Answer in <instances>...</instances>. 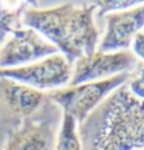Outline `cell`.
Instances as JSON below:
<instances>
[{
	"label": "cell",
	"mask_w": 144,
	"mask_h": 150,
	"mask_svg": "<svg viewBox=\"0 0 144 150\" xmlns=\"http://www.w3.org/2000/svg\"><path fill=\"white\" fill-rule=\"evenodd\" d=\"M79 136L82 150H144V101L121 85L87 116Z\"/></svg>",
	"instance_id": "cell-1"
},
{
	"label": "cell",
	"mask_w": 144,
	"mask_h": 150,
	"mask_svg": "<svg viewBox=\"0 0 144 150\" xmlns=\"http://www.w3.org/2000/svg\"><path fill=\"white\" fill-rule=\"evenodd\" d=\"M96 9L90 3L76 6L64 3L56 8H28L23 14V26L36 30L57 48L70 64L95 53L99 43V30L95 25Z\"/></svg>",
	"instance_id": "cell-2"
},
{
	"label": "cell",
	"mask_w": 144,
	"mask_h": 150,
	"mask_svg": "<svg viewBox=\"0 0 144 150\" xmlns=\"http://www.w3.org/2000/svg\"><path fill=\"white\" fill-rule=\"evenodd\" d=\"M130 77V73H123L109 79L85 82L79 85H70L67 88L47 93L48 99L62 108L64 115H70L77 124H82L87 116L101 105L116 88L124 85Z\"/></svg>",
	"instance_id": "cell-3"
},
{
	"label": "cell",
	"mask_w": 144,
	"mask_h": 150,
	"mask_svg": "<svg viewBox=\"0 0 144 150\" xmlns=\"http://www.w3.org/2000/svg\"><path fill=\"white\" fill-rule=\"evenodd\" d=\"M73 76V64L64 54L56 53L42 60L23 67L0 70V79H9L39 91H54L65 88Z\"/></svg>",
	"instance_id": "cell-4"
},
{
	"label": "cell",
	"mask_w": 144,
	"mask_h": 150,
	"mask_svg": "<svg viewBox=\"0 0 144 150\" xmlns=\"http://www.w3.org/2000/svg\"><path fill=\"white\" fill-rule=\"evenodd\" d=\"M3 42L0 47V70L23 67L59 53L53 43L28 26L13 31Z\"/></svg>",
	"instance_id": "cell-5"
},
{
	"label": "cell",
	"mask_w": 144,
	"mask_h": 150,
	"mask_svg": "<svg viewBox=\"0 0 144 150\" xmlns=\"http://www.w3.org/2000/svg\"><path fill=\"white\" fill-rule=\"evenodd\" d=\"M136 64L138 59L129 50L115 53H104L98 50L88 56L77 59L73 64V76L68 85H79L85 82L109 79L123 73H130Z\"/></svg>",
	"instance_id": "cell-6"
},
{
	"label": "cell",
	"mask_w": 144,
	"mask_h": 150,
	"mask_svg": "<svg viewBox=\"0 0 144 150\" xmlns=\"http://www.w3.org/2000/svg\"><path fill=\"white\" fill-rule=\"evenodd\" d=\"M47 101V93L9 79H0V113L13 127L37 115Z\"/></svg>",
	"instance_id": "cell-7"
},
{
	"label": "cell",
	"mask_w": 144,
	"mask_h": 150,
	"mask_svg": "<svg viewBox=\"0 0 144 150\" xmlns=\"http://www.w3.org/2000/svg\"><path fill=\"white\" fill-rule=\"evenodd\" d=\"M106 22L107 28L102 40L99 42V51L115 53L129 50L133 37L144 28V5L110 13L106 16Z\"/></svg>",
	"instance_id": "cell-8"
},
{
	"label": "cell",
	"mask_w": 144,
	"mask_h": 150,
	"mask_svg": "<svg viewBox=\"0 0 144 150\" xmlns=\"http://www.w3.org/2000/svg\"><path fill=\"white\" fill-rule=\"evenodd\" d=\"M56 136L54 124L50 118L25 119L19 125L11 127L3 150H53Z\"/></svg>",
	"instance_id": "cell-9"
},
{
	"label": "cell",
	"mask_w": 144,
	"mask_h": 150,
	"mask_svg": "<svg viewBox=\"0 0 144 150\" xmlns=\"http://www.w3.org/2000/svg\"><path fill=\"white\" fill-rule=\"evenodd\" d=\"M28 9L25 0H0V43L11 33L23 26V14Z\"/></svg>",
	"instance_id": "cell-10"
},
{
	"label": "cell",
	"mask_w": 144,
	"mask_h": 150,
	"mask_svg": "<svg viewBox=\"0 0 144 150\" xmlns=\"http://www.w3.org/2000/svg\"><path fill=\"white\" fill-rule=\"evenodd\" d=\"M53 150H82V141L79 136V124L70 115L62 116L60 129L56 136Z\"/></svg>",
	"instance_id": "cell-11"
},
{
	"label": "cell",
	"mask_w": 144,
	"mask_h": 150,
	"mask_svg": "<svg viewBox=\"0 0 144 150\" xmlns=\"http://www.w3.org/2000/svg\"><path fill=\"white\" fill-rule=\"evenodd\" d=\"M88 3L93 5L96 9V14L102 17L110 13H118V11L141 6V5H144V0H90Z\"/></svg>",
	"instance_id": "cell-12"
},
{
	"label": "cell",
	"mask_w": 144,
	"mask_h": 150,
	"mask_svg": "<svg viewBox=\"0 0 144 150\" xmlns=\"http://www.w3.org/2000/svg\"><path fill=\"white\" fill-rule=\"evenodd\" d=\"M126 85L136 99L144 101V62L138 60L133 71H130V77L126 82Z\"/></svg>",
	"instance_id": "cell-13"
},
{
	"label": "cell",
	"mask_w": 144,
	"mask_h": 150,
	"mask_svg": "<svg viewBox=\"0 0 144 150\" xmlns=\"http://www.w3.org/2000/svg\"><path fill=\"white\" fill-rule=\"evenodd\" d=\"M130 48H132V53L135 54V57L141 59L144 62V31H140L133 37V40L130 43Z\"/></svg>",
	"instance_id": "cell-14"
},
{
	"label": "cell",
	"mask_w": 144,
	"mask_h": 150,
	"mask_svg": "<svg viewBox=\"0 0 144 150\" xmlns=\"http://www.w3.org/2000/svg\"><path fill=\"white\" fill-rule=\"evenodd\" d=\"M26 5H30L31 8H37V5H39V0H25Z\"/></svg>",
	"instance_id": "cell-15"
}]
</instances>
